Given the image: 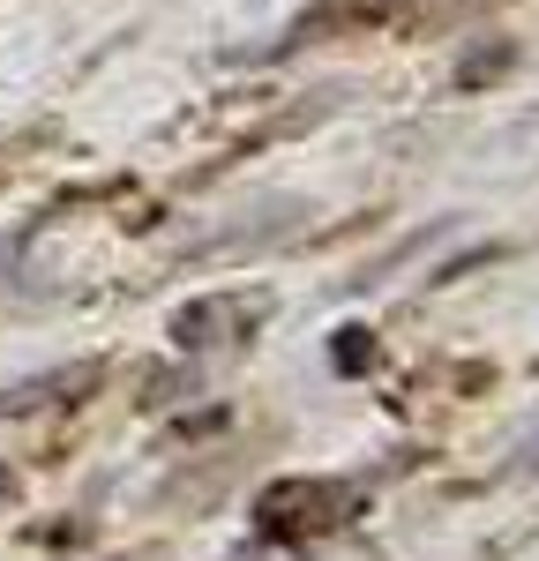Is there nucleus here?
<instances>
[{
	"mask_svg": "<svg viewBox=\"0 0 539 561\" xmlns=\"http://www.w3.org/2000/svg\"><path fill=\"white\" fill-rule=\"evenodd\" d=\"M353 510V486L345 479H285L263 494V531L270 539H300V531H330V524Z\"/></svg>",
	"mask_w": 539,
	"mask_h": 561,
	"instance_id": "f257e3e1",
	"label": "nucleus"
},
{
	"mask_svg": "<svg viewBox=\"0 0 539 561\" xmlns=\"http://www.w3.org/2000/svg\"><path fill=\"white\" fill-rule=\"evenodd\" d=\"M255 322H263V307L225 293V300H195V307H187V314L173 322V337L187 352H203V345H232V337H248Z\"/></svg>",
	"mask_w": 539,
	"mask_h": 561,
	"instance_id": "f03ea898",
	"label": "nucleus"
}]
</instances>
